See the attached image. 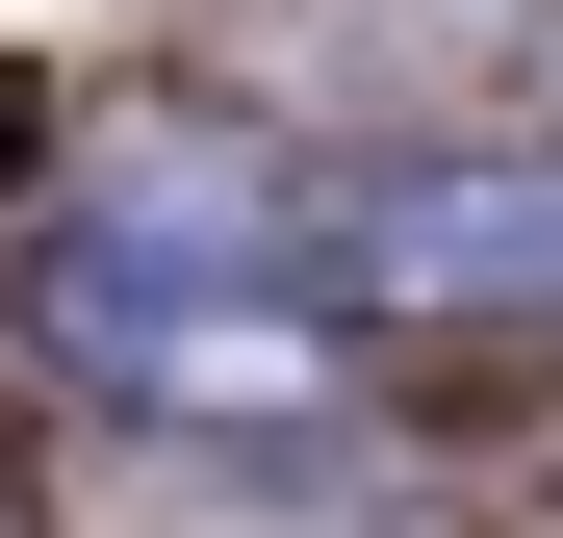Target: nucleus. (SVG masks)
Returning <instances> with one entry per match:
<instances>
[{
  "mask_svg": "<svg viewBox=\"0 0 563 538\" xmlns=\"http://www.w3.org/2000/svg\"><path fill=\"white\" fill-rule=\"evenodd\" d=\"M52 359L129 410H333V333L282 256H77L52 283Z\"/></svg>",
  "mask_w": 563,
  "mask_h": 538,
  "instance_id": "f257e3e1",
  "label": "nucleus"
},
{
  "mask_svg": "<svg viewBox=\"0 0 563 538\" xmlns=\"http://www.w3.org/2000/svg\"><path fill=\"white\" fill-rule=\"evenodd\" d=\"M333 256H358L385 308H538V283H563V179H385Z\"/></svg>",
  "mask_w": 563,
  "mask_h": 538,
  "instance_id": "f03ea898",
  "label": "nucleus"
}]
</instances>
